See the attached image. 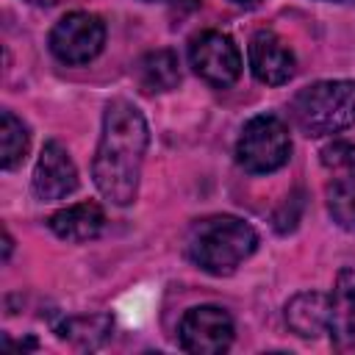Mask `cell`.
<instances>
[{"label":"cell","mask_w":355,"mask_h":355,"mask_svg":"<svg viewBox=\"0 0 355 355\" xmlns=\"http://www.w3.org/2000/svg\"><path fill=\"white\" fill-rule=\"evenodd\" d=\"M144 3H166V6H175V8H197L200 0H144Z\"/></svg>","instance_id":"obj_18"},{"label":"cell","mask_w":355,"mask_h":355,"mask_svg":"<svg viewBox=\"0 0 355 355\" xmlns=\"http://www.w3.org/2000/svg\"><path fill=\"white\" fill-rule=\"evenodd\" d=\"M288 155H291L288 128L275 114L252 116L236 141V161L252 175H269L280 169L288 161Z\"/></svg>","instance_id":"obj_4"},{"label":"cell","mask_w":355,"mask_h":355,"mask_svg":"<svg viewBox=\"0 0 355 355\" xmlns=\"http://www.w3.org/2000/svg\"><path fill=\"white\" fill-rule=\"evenodd\" d=\"M11 247H14V241H11V236L6 233V244H3V250H6V252H3V261H8V255H11Z\"/></svg>","instance_id":"obj_20"},{"label":"cell","mask_w":355,"mask_h":355,"mask_svg":"<svg viewBox=\"0 0 355 355\" xmlns=\"http://www.w3.org/2000/svg\"><path fill=\"white\" fill-rule=\"evenodd\" d=\"M286 324L302 336L316 338L330 327V294L322 291H300L286 302Z\"/></svg>","instance_id":"obj_11"},{"label":"cell","mask_w":355,"mask_h":355,"mask_svg":"<svg viewBox=\"0 0 355 355\" xmlns=\"http://www.w3.org/2000/svg\"><path fill=\"white\" fill-rule=\"evenodd\" d=\"M178 336L191 355H219L233 344V319L219 305H197L183 313Z\"/></svg>","instance_id":"obj_7"},{"label":"cell","mask_w":355,"mask_h":355,"mask_svg":"<svg viewBox=\"0 0 355 355\" xmlns=\"http://www.w3.org/2000/svg\"><path fill=\"white\" fill-rule=\"evenodd\" d=\"M258 247V233L250 222L227 214L205 216L186 236V255L194 266L214 277L233 275Z\"/></svg>","instance_id":"obj_2"},{"label":"cell","mask_w":355,"mask_h":355,"mask_svg":"<svg viewBox=\"0 0 355 355\" xmlns=\"http://www.w3.org/2000/svg\"><path fill=\"white\" fill-rule=\"evenodd\" d=\"M136 80L141 86V92L147 94H161V92H172L180 83V64L178 55L172 50H153L147 53L139 67H136Z\"/></svg>","instance_id":"obj_13"},{"label":"cell","mask_w":355,"mask_h":355,"mask_svg":"<svg viewBox=\"0 0 355 355\" xmlns=\"http://www.w3.org/2000/svg\"><path fill=\"white\" fill-rule=\"evenodd\" d=\"M247 55H250L252 75L261 83H266V86H283L297 72V58H294L291 47L275 31H258V33H252L250 47H247Z\"/></svg>","instance_id":"obj_9"},{"label":"cell","mask_w":355,"mask_h":355,"mask_svg":"<svg viewBox=\"0 0 355 355\" xmlns=\"http://www.w3.org/2000/svg\"><path fill=\"white\" fill-rule=\"evenodd\" d=\"M105 44V22L89 11L61 17L50 31V53L61 64H89Z\"/></svg>","instance_id":"obj_5"},{"label":"cell","mask_w":355,"mask_h":355,"mask_svg":"<svg viewBox=\"0 0 355 355\" xmlns=\"http://www.w3.org/2000/svg\"><path fill=\"white\" fill-rule=\"evenodd\" d=\"M28 3H33V6H53V3H58V0H28Z\"/></svg>","instance_id":"obj_21"},{"label":"cell","mask_w":355,"mask_h":355,"mask_svg":"<svg viewBox=\"0 0 355 355\" xmlns=\"http://www.w3.org/2000/svg\"><path fill=\"white\" fill-rule=\"evenodd\" d=\"M28 147H31V133H28V125L14 116V111H3L0 114V166L3 169H14L25 161L28 155Z\"/></svg>","instance_id":"obj_16"},{"label":"cell","mask_w":355,"mask_h":355,"mask_svg":"<svg viewBox=\"0 0 355 355\" xmlns=\"http://www.w3.org/2000/svg\"><path fill=\"white\" fill-rule=\"evenodd\" d=\"M327 208H330V216L344 230H355V166L338 169V175L330 180Z\"/></svg>","instance_id":"obj_15"},{"label":"cell","mask_w":355,"mask_h":355,"mask_svg":"<svg viewBox=\"0 0 355 355\" xmlns=\"http://www.w3.org/2000/svg\"><path fill=\"white\" fill-rule=\"evenodd\" d=\"M291 116L297 128L311 136H330L355 125V83L352 80H319L300 89L291 100Z\"/></svg>","instance_id":"obj_3"},{"label":"cell","mask_w":355,"mask_h":355,"mask_svg":"<svg viewBox=\"0 0 355 355\" xmlns=\"http://www.w3.org/2000/svg\"><path fill=\"white\" fill-rule=\"evenodd\" d=\"M111 316L105 313H94V316H67L61 324H58V336L72 341L75 347H83V349H94L100 347L108 333H111Z\"/></svg>","instance_id":"obj_14"},{"label":"cell","mask_w":355,"mask_h":355,"mask_svg":"<svg viewBox=\"0 0 355 355\" xmlns=\"http://www.w3.org/2000/svg\"><path fill=\"white\" fill-rule=\"evenodd\" d=\"M189 61L194 72L211 86H233L241 75V53L236 42L222 31H202L189 44Z\"/></svg>","instance_id":"obj_6"},{"label":"cell","mask_w":355,"mask_h":355,"mask_svg":"<svg viewBox=\"0 0 355 355\" xmlns=\"http://www.w3.org/2000/svg\"><path fill=\"white\" fill-rule=\"evenodd\" d=\"M105 227V214L97 202H78L55 211L50 216V230L64 241H89L97 239Z\"/></svg>","instance_id":"obj_12"},{"label":"cell","mask_w":355,"mask_h":355,"mask_svg":"<svg viewBox=\"0 0 355 355\" xmlns=\"http://www.w3.org/2000/svg\"><path fill=\"white\" fill-rule=\"evenodd\" d=\"M330 341L336 349H355V269H341L330 294Z\"/></svg>","instance_id":"obj_10"},{"label":"cell","mask_w":355,"mask_h":355,"mask_svg":"<svg viewBox=\"0 0 355 355\" xmlns=\"http://www.w3.org/2000/svg\"><path fill=\"white\" fill-rule=\"evenodd\" d=\"M230 3H236V6H241V8H255V6H261L263 0H230Z\"/></svg>","instance_id":"obj_19"},{"label":"cell","mask_w":355,"mask_h":355,"mask_svg":"<svg viewBox=\"0 0 355 355\" xmlns=\"http://www.w3.org/2000/svg\"><path fill=\"white\" fill-rule=\"evenodd\" d=\"M33 194L42 202H53V200H64L78 189V169L69 158V153L58 144V141H44L36 169H33Z\"/></svg>","instance_id":"obj_8"},{"label":"cell","mask_w":355,"mask_h":355,"mask_svg":"<svg viewBox=\"0 0 355 355\" xmlns=\"http://www.w3.org/2000/svg\"><path fill=\"white\" fill-rule=\"evenodd\" d=\"M322 164L327 169H336V172L355 166V144H349V141H333V144H327L322 150Z\"/></svg>","instance_id":"obj_17"},{"label":"cell","mask_w":355,"mask_h":355,"mask_svg":"<svg viewBox=\"0 0 355 355\" xmlns=\"http://www.w3.org/2000/svg\"><path fill=\"white\" fill-rule=\"evenodd\" d=\"M147 122L128 100H111L103 114V133L92 161L97 191L114 205H130L139 191L141 164L147 153Z\"/></svg>","instance_id":"obj_1"}]
</instances>
